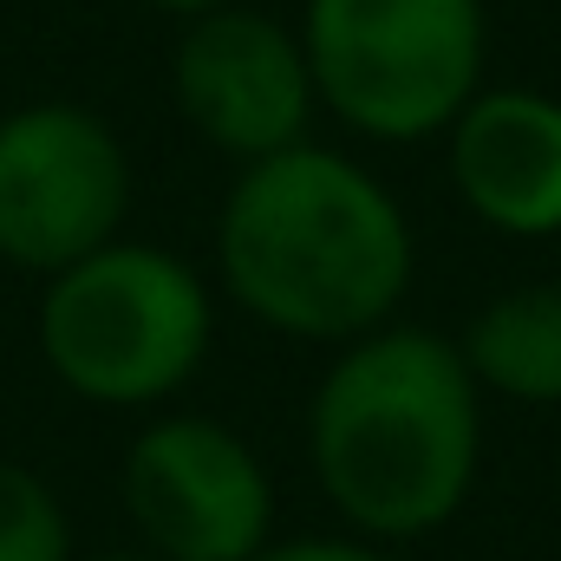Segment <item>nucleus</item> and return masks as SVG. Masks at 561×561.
Masks as SVG:
<instances>
[{
	"instance_id": "obj_1",
	"label": "nucleus",
	"mask_w": 561,
	"mask_h": 561,
	"mask_svg": "<svg viewBox=\"0 0 561 561\" xmlns=\"http://www.w3.org/2000/svg\"><path fill=\"white\" fill-rule=\"evenodd\" d=\"M307 457L346 536L379 549L437 536L477 490L483 392L457 340L379 327L346 340L307 405Z\"/></svg>"
},
{
	"instance_id": "obj_2",
	"label": "nucleus",
	"mask_w": 561,
	"mask_h": 561,
	"mask_svg": "<svg viewBox=\"0 0 561 561\" xmlns=\"http://www.w3.org/2000/svg\"><path fill=\"white\" fill-rule=\"evenodd\" d=\"M229 300L287 340H366L412 287V222L392 190L340 150L294 144L242 163L216 216Z\"/></svg>"
},
{
	"instance_id": "obj_3",
	"label": "nucleus",
	"mask_w": 561,
	"mask_h": 561,
	"mask_svg": "<svg viewBox=\"0 0 561 561\" xmlns=\"http://www.w3.org/2000/svg\"><path fill=\"white\" fill-rule=\"evenodd\" d=\"M33 333L46 373L72 399L105 412H150L203 373L216 307L183 255L118 236L46 280Z\"/></svg>"
},
{
	"instance_id": "obj_4",
	"label": "nucleus",
	"mask_w": 561,
	"mask_h": 561,
	"mask_svg": "<svg viewBox=\"0 0 561 561\" xmlns=\"http://www.w3.org/2000/svg\"><path fill=\"white\" fill-rule=\"evenodd\" d=\"M483 0H307L313 99L359 138L412 144L483 92Z\"/></svg>"
},
{
	"instance_id": "obj_5",
	"label": "nucleus",
	"mask_w": 561,
	"mask_h": 561,
	"mask_svg": "<svg viewBox=\"0 0 561 561\" xmlns=\"http://www.w3.org/2000/svg\"><path fill=\"white\" fill-rule=\"evenodd\" d=\"M131 209V157L118 131L72 105L33 99L0 118V262L20 275H66L118 242Z\"/></svg>"
},
{
	"instance_id": "obj_6",
	"label": "nucleus",
	"mask_w": 561,
	"mask_h": 561,
	"mask_svg": "<svg viewBox=\"0 0 561 561\" xmlns=\"http://www.w3.org/2000/svg\"><path fill=\"white\" fill-rule=\"evenodd\" d=\"M125 516L157 561H255L275 542V477L222 419L163 412L118 470Z\"/></svg>"
},
{
	"instance_id": "obj_7",
	"label": "nucleus",
	"mask_w": 561,
	"mask_h": 561,
	"mask_svg": "<svg viewBox=\"0 0 561 561\" xmlns=\"http://www.w3.org/2000/svg\"><path fill=\"white\" fill-rule=\"evenodd\" d=\"M170 92L190 131L236 163H262L275 150L307 144L313 72L300 33H287L268 13L222 7L190 20L170 53Z\"/></svg>"
},
{
	"instance_id": "obj_8",
	"label": "nucleus",
	"mask_w": 561,
	"mask_h": 561,
	"mask_svg": "<svg viewBox=\"0 0 561 561\" xmlns=\"http://www.w3.org/2000/svg\"><path fill=\"white\" fill-rule=\"evenodd\" d=\"M450 183L496 236H561V105L549 92H477L450 125Z\"/></svg>"
},
{
	"instance_id": "obj_9",
	"label": "nucleus",
	"mask_w": 561,
	"mask_h": 561,
	"mask_svg": "<svg viewBox=\"0 0 561 561\" xmlns=\"http://www.w3.org/2000/svg\"><path fill=\"white\" fill-rule=\"evenodd\" d=\"M477 392L516 405H561V280H529L483 300L457 340Z\"/></svg>"
},
{
	"instance_id": "obj_10",
	"label": "nucleus",
	"mask_w": 561,
	"mask_h": 561,
	"mask_svg": "<svg viewBox=\"0 0 561 561\" xmlns=\"http://www.w3.org/2000/svg\"><path fill=\"white\" fill-rule=\"evenodd\" d=\"M0 561H79L59 490L13 457H0Z\"/></svg>"
},
{
	"instance_id": "obj_11",
	"label": "nucleus",
	"mask_w": 561,
	"mask_h": 561,
	"mask_svg": "<svg viewBox=\"0 0 561 561\" xmlns=\"http://www.w3.org/2000/svg\"><path fill=\"white\" fill-rule=\"evenodd\" d=\"M255 561H392V549L366 536H275Z\"/></svg>"
},
{
	"instance_id": "obj_12",
	"label": "nucleus",
	"mask_w": 561,
	"mask_h": 561,
	"mask_svg": "<svg viewBox=\"0 0 561 561\" xmlns=\"http://www.w3.org/2000/svg\"><path fill=\"white\" fill-rule=\"evenodd\" d=\"M144 7H157V13H176V20L190 26V20H203V13H222V7H242V0H144Z\"/></svg>"
},
{
	"instance_id": "obj_13",
	"label": "nucleus",
	"mask_w": 561,
	"mask_h": 561,
	"mask_svg": "<svg viewBox=\"0 0 561 561\" xmlns=\"http://www.w3.org/2000/svg\"><path fill=\"white\" fill-rule=\"evenodd\" d=\"M79 561H157L150 549H112V556H79Z\"/></svg>"
}]
</instances>
